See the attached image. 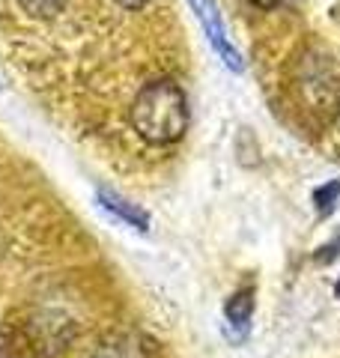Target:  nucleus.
I'll return each instance as SVG.
<instances>
[{"label":"nucleus","mask_w":340,"mask_h":358,"mask_svg":"<svg viewBox=\"0 0 340 358\" xmlns=\"http://www.w3.org/2000/svg\"><path fill=\"white\" fill-rule=\"evenodd\" d=\"M132 126L146 143L167 147L176 143L188 129V99L173 81L146 84L132 102Z\"/></svg>","instance_id":"1"},{"label":"nucleus","mask_w":340,"mask_h":358,"mask_svg":"<svg viewBox=\"0 0 340 358\" xmlns=\"http://www.w3.org/2000/svg\"><path fill=\"white\" fill-rule=\"evenodd\" d=\"M99 200L105 203V209L117 212V215H120L122 221H129L132 227H138V230H146V227H150V218H146V212H141L138 206H129L126 200H120L117 194H111V192H99Z\"/></svg>","instance_id":"4"},{"label":"nucleus","mask_w":340,"mask_h":358,"mask_svg":"<svg viewBox=\"0 0 340 358\" xmlns=\"http://www.w3.org/2000/svg\"><path fill=\"white\" fill-rule=\"evenodd\" d=\"M251 3H257V6H263V9H271V6H278L281 0H251Z\"/></svg>","instance_id":"9"},{"label":"nucleus","mask_w":340,"mask_h":358,"mask_svg":"<svg viewBox=\"0 0 340 358\" xmlns=\"http://www.w3.org/2000/svg\"><path fill=\"white\" fill-rule=\"evenodd\" d=\"M117 3H120V6H126V9H141L146 0H117Z\"/></svg>","instance_id":"8"},{"label":"nucleus","mask_w":340,"mask_h":358,"mask_svg":"<svg viewBox=\"0 0 340 358\" xmlns=\"http://www.w3.org/2000/svg\"><path fill=\"white\" fill-rule=\"evenodd\" d=\"M21 9H24L27 15L33 18H51L60 13V6H63V0H18Z\"/></svg>","instance_id":"6"},{"label":"nucleus","mask_w":340,"mask_h":358,"mask_svg":"<svg viewBox=\"0 0 340 358\" xmlns=\"http://www.w3.org/2000/svg\"><path fill=\"white\" fill-rule=\"evenodd\" d=\"M224 317H227V326H230L233 341L248 338V331H251V317H254V289L245 287V289H239V293H233L230 299H227Z\"/></svg>","instance_id":"3"},{"label":"nucleus","mask_w":340,"mask_h":358,"mask_svg":"<svg viewBox=\"0 0 340 358\" xmlns=\"http://www.w3.org/2000/svg\"><path fill=\"white\" fill-rule=\"evenodd\" d=\"M188 3L197 13L200 24H203V30H206V36L212 42V48L221 54L224 66L233 69V72H242V57H239V51L230 45V39H227V30H224V21H221V13H218V6H215V0H188Z\"/></svg>","instance_id":"2"},{"label":"nucleus","mask_w":340,"mask_h":358,"mask_svg":"<svg viewBox=\"0 0 340 358\" xmlns=\"http://www.w3.org/2000/svg\"><path fill=\"white\" fill-rule=\"evenodd\" d=\"M337 257H340V236L316 251V263H332V260H337Z\"/></svg>","instance_id":"7"},{"label":"nucleus","mask_w":340,"mask_h":358,"mask_svg":"<svg viewBox=\"0 0 340 358\" xmlns=\"http://www.w3.org/2000/svg\"><path fill=\"white\" fill-rule=\"evenodd\" d=\"M334 293H337V299H340V281H337V287H334Z\"/></svg>","instance_id":"10"},{"label":"nucleus","mask_w":340,"mask_h":358,"mask_svg":"<svg viewBox=\"0 0 340 358\" xmlns=\"http://www.w3.org/2000/svg\"><path fill=\"white\" fill-rule=\"evenodd\" d=\"M337 126H340V108H337Z\"/></svg>","instance_id":"11"},{"label":"nucleus","mask_w":340,"mask_h":358,"mask_svg":"<svg viewBox=\"0 0 340 358\" xmlns=\"http://www.w3.org/2000/svg\"><path fill=\"white\" fill-rule=\"evenodd\" d=\"M313 203H316V212L325 218V215H332V212L337 209L340 203V179H328L325 185H320L313 192Z\"/></svg>","instance_id":"5"}]
</instances>
